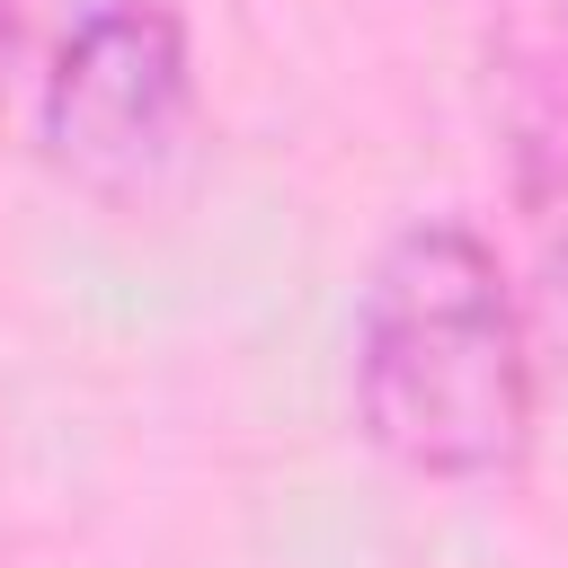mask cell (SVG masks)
Listing matches in <instances>:
<instances>
[{
  "instance_id": "6da1fadb",
  "label": "cell",
  "mask_w": 568,
  "mask_h": 568,
  "mask_svg": "<svg viewBox=\"0 0 568 568\" xmlns=\"http://www.w3.org/2000/svg\"><path fill=\"white\" fill-rule=\"evenodd\" d=\"M355 426L444 488H488L532 453V337L470 222L426 213L382 240L355 302Z\"/></svg>"
},
{
  "instance_id": "7a4b0ae2",
  "label": "cell",
  "mask_w": 568,
  "mask_h": 568,
  "mask_svg": "<svg viewBox=\"0 0 568 568\" xmlns=\"http://www.w3.org/2000/svg\"><path fill=\"white\" fill-rule=\"evenodd\" d=\"M36 142L98 204H151L195 151V62L169 0H62L27 44Z\"/></svg>"
}]
</instances>
